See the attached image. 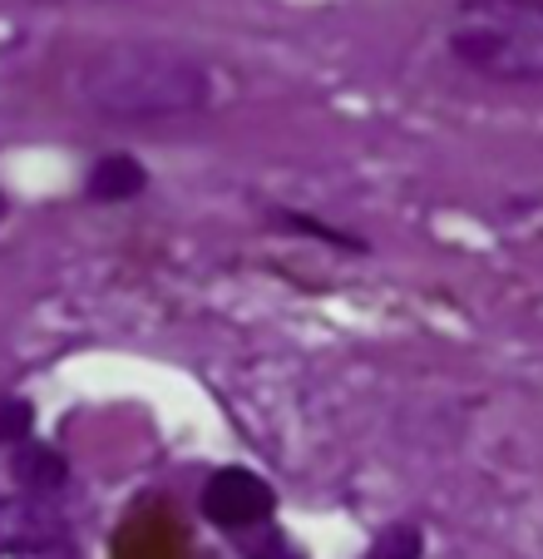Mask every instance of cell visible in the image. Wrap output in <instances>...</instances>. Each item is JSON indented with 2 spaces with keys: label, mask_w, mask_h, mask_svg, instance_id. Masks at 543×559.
I'll return each mask as SVG.
<instances>
[{
  "label": "cell",
  "mask_w": 543,
  "mask_h": 559,
  "mask_svg": "<svg viewBox=\"0 0 543 559\" xmlns=\"http://www.w3.org/2000/svg\"><path fill=\"white\" fill-rule=\"evenodd\" d=\"M80 105L119 124L189 119L213 105V74L189 50L154 40H114L95 50L74 74Z\"/></svg>",
  "instance_id": "obj_1"
},
{
  "label": "cell",
  "mask_w": 543,
  "mask_h": 559,
  "mask_svg": "<svg viewBox=\"0 0 543 559\" xmlns=\"http://www.w3.org/2000/svg\"><path fill=\"white\" fill-rule=\"evenodd\" d=\"M5 213H11V203H5V193H0V223H5Z\"/></svg>",
  "instance_id": "obj_11"
},
{
  "label": "cell",
  "mask_w": 543,
  "mask_h": 559,
  "mask_svg": "<svg viewBox=\"0 0 543 559\" xmlns=\"http://www.w3.org/2000/svg\"><path fill=\"white\" fill-rule=\"evenodd\" d=\"M445 50L490 85H543V0H455Z\"/></svg>",
  "instance_id": "obj_2"
},
{
  "label": "cell",
  "mask_w": 543,
  "mask_h": 559,
  "mask_svg": "<svg viewBox=\"0 0 543 559\" xmlns=\"http://www.w3.org/2000/svg\"><path fill=\"white\" fill-rule=\"evenodd\" d=\"M420 555H425V530L415 520H400V525L381 530L361 559H420Z\"/></svg>",
  "instance_id": "obj_8"
},
{
  "label": "cell",
  "mask_w": 543,
  "mask_h": 559,
  "mask_svg": "<svg viewBox=\"0 0 543 559\" xmlns=\"http://www.w3.org/2000/svg\"><path fill=\"white\" fill-rule=\"evenodd\" d=\"M11 475L21 480L25 496H40V500H55L64 486H70V461H64L55 445L45 441H25L11 451Z\"/></svg>",
  "instance_id": "obj_6"
},
{
  "label": "cell",
  "mask_w": 543,
  "mask_h": 559,
  "mask_svg": "<svg viewBox=\"0 0 543 559\" xmlns=\"http://www.w3.org/2000/svg\"><path fill=\"white\" fill-rule=\"evenodd\" d=\"M272 228L282 233H306L312 243H326V248H346V253H371L366 238H355V233H341L331 223L312 218V213H292V209H272Z\"/></svg>",
  "instance_id": "obj_7"
},
{
  "label": "cell",
  "mask_w": 543,
  "mask_h": 559,
  "mask_svg": "<svg viewBox=\"0 0 543 559\" xmlns=\"http://www.w3.org/2000/svg\"><path fill=\"white\" fill-rule=\"evenodd\" d=\"M35 441V406L25 396H0V445H25Z\"/></svg>",
  "instance_id": "obj_10"
},
{
  "label": "cell",
  "mask_w": 543,
  "mask_h": 559,
  "mask_svg": "<svg viewBox=\"0 0 543 559\" xmlns=\"http://www.w3.org/2000/svg\"><path fill=\"white\" fill-rule=\"evenodd\" d=\"M0 559H80L70 520L40 496H0Z\"/></svg>",
  "instance_id": "obj_3"
},
{
  "label": "cell",
  "mask_w": 543,
  "mask_h": 559,
  "mask_svg": "<svg viewBox=\"0 0 543 559\" xmlns=\"http://www.w3.org/2000/svg\"><path fill=\"white\" fill-rule=\"evenodd\" d=\"M232 539H238L242 559H302V549L277 530V520H272V525H257V530H242V535H232Z\"/></svg>",
  "instance_id": "obj_9"
},
{
  "label": "cell",
  "mask_w": 543,
  "mask_h": 559,
  "mask_svg": "<svg viewBox=\"0 0 543 559\" xmlns=\"http://www.w3.org/2000/svg\"><path fill=\"white\" fill-rule=\"evenodd\" d=\"M203 520L218 525L222 535H242V530L272 525L277 515V490L262 480L252 465H218V471L203 480Z\"/></svg>",
  "instance_id": "obj_4"
},
{
  "label": "cell",
  "mask_w": 543,
  "mask_h": 559,
  "mask_svg": "<svg viewBox=\"0 0 543 559\" xmlns=\"http://www.w3.org/2000/svg\"><path fill=\"white\" fill-rule=\"evenodd\" d=\"M144 189H148V169L124 148L95 158V169L84 174V199L89 203H134Z\"/></svg>",
  "instance_id": "obj_5"
}]
</instances>
